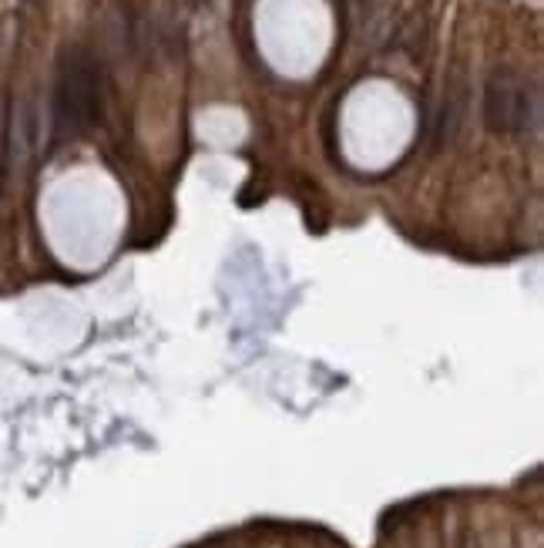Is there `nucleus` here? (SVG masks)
<instances>
[{
  "instance_id": "7ed1b4c3",
  "label": "nucleus",
  "mask_w": 544,
  "mask_h": 548,
  "mask_svg": "<svg viewBox=\"0 0 544 548\" xmlns=\"http://www.w3.org/2000/svg\"><path fill=\"white\" fill-rule=\"evenodd\" d=\"M464 548H477V545H471V542H464Z\"/></svg>"
},
{
  "instance_id": "f257e3e1",
  "label": "nucleus",
  "mask_w": 544,
  "mask_h": 548,
  "mask_svg": "<svg viewBox=\"0 0 544 548\" xmlns=\"http://www.w3.org/2000/svg\"><path fill=\"white\" fill-rule=\"evenodd\" d=\"M105 111V84L101 68L88 51L64 54L54 84V135L74 138L81 131L95 128Z\"/></svg>"
},
{
  "instance_id": "f03ea898",
  "label": "nucleus",
  "mask_w": 544,
  "mask_h": 548,
  "mask_svg": "<svg viewBox=\"0 0 544 548\" xmlns=\"http://www.w3.org/2000/svg\"><path fill=\"white\" fill-rule=\"evenodd\" d=\"M484 121L491 131L531 135L541 125V91L538 84L514 71H494L484 88Z\"/></svg>"
}]
</instances>
